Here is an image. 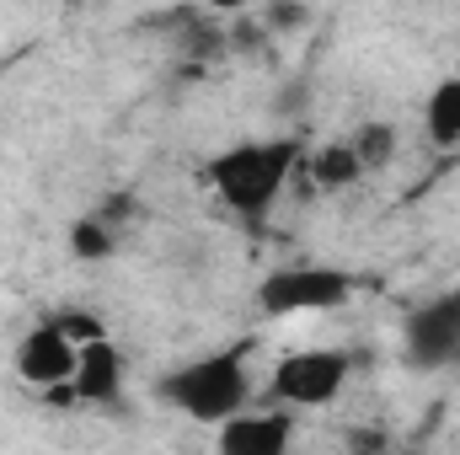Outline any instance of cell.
Instances as JSON below:
<instances>
[{
    "instance_id": "4",
    "label": "cell",
    "mask_w": 460,
    "mask_h": 455,
    "mask_svg": "<svg viewBox=\"0 0 460 455\" xmlns=\"http://www.w3.org/2000/svg\"><path fill=\"white\" fill-rule=\"evenodd\" d=\"M348 375H353V359L343 348H295L273 364L268 397L284 407H332L343 397Z\"/></svg>"
},
{
    "instance_id": "2",
    "label": "cell",
    "mask_w": 460,
    "mask_h": 455,
    "mask_svg": "<svg viewBox=\"0 0 460 455\" xmlns=\"http://www.w3.org/2000/svg\"><path fill=\"white\" fill-rule=\"evenodd\" d=\"M155 397L172 413H188L193 424H226L230 413H241L252 402V375H246V348H220L204 359H188L177 370L161 375Z\"/></svg>"
},
{
    "instance_id": "8",
    "label": "cell",
    "mask_w": 460,
    "mask_h": 455,
    "mask_svg": "<svg viewBox=\"0 0 460 455\" xmlns=\"http://www.w3.org/2000/svg\"><path fill=\"white\" fill-rule=\"evenodd\" d=\"M70 391H75V402H92V407H113L118 391H123V353H118L108 338L81 343V359H75Z\"/></svg>"
},
{
    "instance_id": "1",
    "label": "cell",
    "mask_w": 460,
    "mask_h": 455,
    "mask_svg": "<svg viewBox=\"0 0 460 455\" xmlns=\"http://www.w3.org/2000/svg\"><path fill=\"white\" fill-rule=\"evenodd\" d=\"M295 166H300V139H246V145H230L220 156H209L204 177L230 215L262 220L279 204V193L289 188Z\"/></svg>"
},
{
    "instance_id": "3",
    "label": "cell",
    "mask_w": 460,
    "mask_h": 455,
    "mask_svg": "<svg viewBox=\"0 0 460 455\" xmlns=\"http://www.w3.org/2000/svg\"><path fill=\"white\" fill-rule=\"evenodd\" d=\"M353 295V273L332 263H295V268H273L257 284V306L268 317H316V311H338Z\"/></svg>"
},
{
    "instance_id": "6",
    "label": "cell",
    "mask_w": 460,
    "mask_h": 455,
    "mask_svg": "<svg viewBox=\"0 0 460 455\" xmlns=\"http://www.w3.org/2000/svg\"><path fill=\"white\" fill-rule=\"evenodd\" d=\"M75 359H81V343L65 338V327H59L54 317L38 322V327H27V338L16 343V375H22L27 386H38V391L70 386Z\"/></svg>"
},
{
    "instance_id": "10",
    "label": "cell",
    "mask_w": 460,
    "mask_h": 455,
    "mask_svg": "<svg viewBox=\"0 0 460 455\" xmlns=\"http://www.w3.org/2000/svg\"><path fill=\"white\" fill-rule=\"evenodd\" d=\"M70 236H75V257H108L113 252V236H108V226H97V220H81Z\"/></svg>"
},
{
    "instance_id": "12",
    "label": "cell",
    "mask_w": 460,
    "mask_h": 455,
    "mask_svg": "<svg viewBox=\"0 0 460 455\" xmlns=\"http://www.w3.org/2000/svg\"><path fill=\"white\" fill-rule=\"evenodd\" d=\"M204 5H209V11H252L257 0H204Z\"/></svg>"
},
{
    "instance_id": "11",
    "label": "cell",
    "mask_w": 460,
    "mask_h": 455,
    "mask_svg": "<svg viewBox=\"0 0 460 455\" xmlns=\"http://www.w3.org/2000/svg\"><path fill=\"white\" fill-rule=\"evenodd\" d=\"M59 327H65V338L75 343H92V338H108V327H102V317H92V311H59L54 317Z\"/></svg>"
},
{
    "instance_id": "5",
    "label": "cell",
    "mask_w": 460,
    "mask_h": 455,
    "mask_svg": "<svg viewBox=\"0 0 460 455\" xmlns=\"http://www.w3.org/2000/svg\"><path fill=\"white\" fill-rule=\"evenodd\" d=\"M402 353L412 370H450L460 364V284L423 300L402 322Z\"/></svg>"
},
{
    "instance_id": "9",
    "label": "cell",
    "mask_w": 460,
    "mask_h": 455,
    "mask_svg": "<svg viewBox=\"0 0 460 455\" xmlns=\"http://www.w3.org/2000/svg\"><path fill=\"white\" fill-rule=\"evenodd\" d=\"M423 129H429V139H434L439 150L460 145V70L445 76V81L429 92V103H423Z\"/></svg>"
},
{
    "instance_id": "7",
    "label": "cell",
    "mask_w": 460,
    "mask_h": 455,
    "mask_svg": "<svg viewBox=\"0 0 460 455\" xmlns=\"http://www.w3.org/2000/svg\"><path fill=\"white\" fill-rule=\"evenodd\" d=\"M295 440V413H284V402H273L268 413H230L220 424V451L226 455H284Z\"/></svg>"
}]
</instances>
